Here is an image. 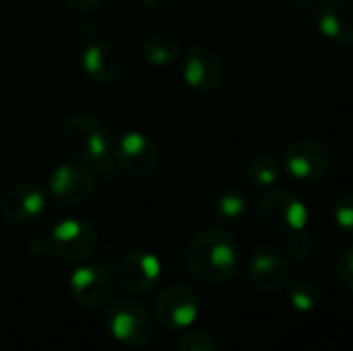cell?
<instances>
[{"mask_svg":"<svg viewBox=\"0 0 353 351\" xmlns=\"http://www.w3.org/2000/svg\"><path fill=\"white\" fill-rule=\"evenodd\" d=\"M184 265L188 273L209 285H219L238 273L240 248L236 238L217 225L203 228L192 234L184 248Z\"/></svg>","mask_w":353,"mask_h":351,"instance_id":"cell-1","label":"cell"},{"mask_svg":"<svg viewBox=\"0 0 353 351\" xmlns=\"http://www.w3.org/2000/svg\"><path fill=\"white\" fill-rule=\"evenodd\" d=\"M60 141L68 155L87 166H105L114 155V139L108 126L91 114H74L60 128Z\"/></svg>","mask_w":353,"mask_h":351,"instance_id":"cell-2","label":"cell"},{"mask_svg":"<svg viewBox=\"0 0 353 351\" xmlns=\"http://www.w3.org/2000/svg\"><path fill=\"white\" fill-rule=\"evenodd\" d=\"M110 335L128 350L145 348L153 337V317L145 304L134 298H118L108 308Z\"/></svg>","mask_w":353,"mask_h":351,"instance_id":"cell-3","label":"cell"},{"mask_svg":"<svg viewBox=\"0 0 353 351\" xmlns=\"http://www.w3.org/2000/svg\"><path fill=\"white\" fill-rule=\"evenodd\" d=\"M259 217L261 221L281 234H292L298 230H306L310 211L306 203L288 188H269L259 201Z\"/></svg>","mask_w":353,"mask_h":351,"instance_id":"cell-4","label":"cell"},{"mask_svg":"<svg viewBox=\"0 0 353 351\" xmlns=\"http://www.w3.org/2000/svg\"><path fill=\"white\" fill-rule=\"evenodd\" d=\"M281 166L292 180L300 184H314L327 176L331 168V153L327 145L316 139H296L285 147Z\"/></svg>","mask_w":353,"mask_h":351,"instance_id":"cell-5","label":"cell"},{"mask_svg":"<svg viewBox=\"0 0 353 351\" xmlns=\"http://www.w3.org/2000/svg\"><path fill=\"white\" fill-rule=\"evenodd\" d=\"M48 246L62 263H83L97 250V232L85 219H64L50 232Z\"/></svg>","mask_w":353,"mask_h":351,"instance_id":"cell-6","label":"cell"},{"mask_svg":"<svg viewBox=\"0 0 353 351\" xmlns=\"http://www.w3.org/2000/svg\"><path fill=\"white\" fill-rule=\"evenodd\" d=\"M52 199L62 207H81L85 205L97 186L91 166L83 161H68L54 168L48 180Z\"/></svg>","mask_w":353,"mask_h":351,"instance_id":"cell-7","label":"cell"},{"mask_svg":"<svg viewBox=\"0 0 353 351\" xmlns=\"http://www.w3.org/2000/svg\"><path fill=\"white\" fill-rule=\"evenodd\" d=\"M225 64L219 52L209 46H192L182 60V79L196 93H213L221 87Z\"/></svg>","mask_w":353,"mask_h":351,"instance_id":"cell-8","label":"cell"},{"mask_svg":"<svg viewBox=\"0 0 353 351\" xmlns=\"http://www.w3.org/2000/svg\"><path fill=\"white\" fill-rule=\"evenodd\" d=\"M199 310H201L199 296L182 283L168 285L157 296L153 306L155 321L168 331H180L190 327L199 319Z\"/></svg>","mask_w":353,"mask_h":351,"instance_id":"cell-9","label":"cell"},{"mask_svg":"<svg viewBox=\"0 0 353 351\" xmlns=\"http://www.w3.org/2000/svg\"><path fill=\"white\" fill-rule=\"evenodd\" d=\"M290 275H292L290 257L279 246L263 244L252 252L248 265V277L261 292L277 294L285 290L290 283Z\"/></svg>","mask_w":353,"mask_h":351,"instance_id":"cell-10","label":"cell"},{"mask_svg":"<svg viewBox=\"0 0 353 351\" xmlns=\"http://www.w3.org/2000/svg\"><path fill=\"white\" fill-rule=\"evenodd\" d=\"M161 277V263L155 254L134 250L124 254L116 263L114 279L116 283L132 296H141L151 292Z\"/></svg>","mask_w":353,"mask_h":351,"instance_id":"cell-11","label":"cell"},{"mask_svg":"<svg viewBox=\"0 0 353 351\" xmlns=\"http://www.w3.org/2000/svg\"><path fill=\"white\" fill-rule=\"evenodd\" d=\"M116 279L97 265H83L74 269L68 279V292L72 300L85 308H103L114 298Z\"/></svg>","mask_w":353,"mask_h":351,"instance_id":"cell-12","label":"cell"},{"mask_svg":"<svg viewBox=\"0 0 353 351\" xmlns=\"http://www.w3.org/2000/svg\"><path fill=\"white\" fill-rule=\"evenodd\" d=\"M112 157L122 172L132 176H147L155 170L159 161V151L147 134L139 130H128L114 141Z\"/></svg>","mask_w":353,"mask_h":351,"instance_id":"cell-13","label":"cell"},{"mask_svg":"<svg viewBox=\"0 0 353 351\" xmlns=\"http://www.w3.org/2000/svg\"><path fill=\"white\" fill-rule=\"evenodd\" d=\"M81 68L93 83L112 85L124 74L126 56L112 41H93L81 54Z\"/></svg>","mask_w":353,"mask_h":351,"instance_id":"cell-14","label":"cell"},{"mask_svg":"<svg viewBox=\"0 0 353 351\" xmlns=\"http://www.w3.org/2000/svg\"><path fill=\"white\" fill-rule=\"evenodd\" d=\"M46 209V194L33 182H19L10 186L0 199V213L10 223H29Z\"/></svg>","mask_w":353,"mask_h":351,"instance_id":"cell-15","label":"cell"},{"mask_svg":"<svg viewBox=\"0 0 353 351\" xmlns=\"http://www.w3.org/2000/svg\"><path fill=\"white\" fill-rule=\"evenodd\" d=\"M312 19L325 39L337 46H353V2L327 0L316 8Z\"/></svg>","mask_w":353,"mask_h":351,"instance_id":"cell-16","label":"cell"},{"mask_svg":"<svg viewBox=\"0 0 353 351\" xmlns=\"http://www.w3.org/2000/svg\"><path fill=\"white\" fill-rule=\"evenodd\" d=\"M141 54H143L145 62H149L153 66H170L172 62H176L180 58L182 43L170 31H155L145 37V41L141 46Z\"/></svg>","mask_w":353,"mask_h":351,"instance_id":"cell-17","label":"cell"},{"mask_svg":"<svg viewBox=\"0 0 353 351\" xmlns=\"http://www.w3.org/2000/svg\"><path fill=\"white\" fill-rule=\"evenodd\" d=\"M281 172H283V166L275 155L259 153L246 166V180L254 188H273L279 182Z\"/></svg>","mask_w":353,"mask_h":351,"instance_id":"cell-18","label":"cell"},{"mask_svg":"<svg viewBox=\"0 0 353 351\" xmlns=\"http://www.w3.org/2000/svg\"><path fill=\"white\" fill-rule=\"evenodd\" d=\"M248 209V201L246 197L236 190V188H228V190H221L219 194H215V199L211 201V211L217 219H223V221H236L240 217H244Z\"/></svg>","mask_w":353,"mask_h":351,"instance_id":"cell-19","label":"cell"},{"mask_svg":"<svg viewBox=\"0 0 353 351\" xmlns=\"http://www.w3.org/2000/svg\"><path fill=\"white\" fill-rule=\"evenodd\" d=\"M288 302L294 306L296 312H302V314H308V312H314L321 302H323V292L316 283L312 281H306V279H300L296 283L290 285L288 290Z\"/></svg>","mask_w":353,"mask_h":351,"instance_id":"cell-20","label":"cell"},{"mask_svg":"<svg viewBox=\"0 0 353 351\" xmlns=\"http://www.w3.org/2000/svg\"><path fill=\"white\" fill-rule=\"evenodd\" d=\"M333 219L345 236H353V192H343L337 197L333 205Z\"/></svg>","mask_w":353,"mask_h":351,"instance_id":"cell-21","label":"cell"},{"mask_svg":"<svg viewBox=\"0 0 353 351\" xmlns=\"http://www.w3.org/2000/svg\"><path fill=\"white\" fill-rule=\"evenodd\" d=\"M285 252L294 261H300V263L308 261L312 257V252H314V242H312V238L304 230L292 232L288 242H285Z\"/></svg>","mask_w":353,"mask_h":351,"instance_id":"cell-22","label":"cell"},{"mask_svg":"<svg viewBox=\"0 0 353 351\" xmlns=\"http://www.w3.org/2000/svg\"><path fill=\"white\" fill-rule=\"evenodd\" d=\"M178 351H219L217 341L205 331H188L180 337Z\"/></svg>","mask_w":353,"mask_h":351,"instance_id":"cell-23","label":"cell"},{"mask_svg":"<svg viewBox=\"0 0 353 351\" xmlns=\"http://www.w3.org/2000/svg\"><path fill=\"white\" fill-rule=\"evenodd\" d=\"M337 277L343 283V288L353 294V244H350L337 261Z\"/></svg>","mask_w":353,"mask_h":351,"instance_id":"cell-24","label":"cell"},{"mask_svg":"<svg viewBox=\"0 0 353 351\" xmlns=\"http://www.w3.org/2000/svg\"><path fill=\"white\" fill-rule=\"evenodd\" d=\"M105 0H64V4L77 12H91L95 8H99Z\"/></svg>","mask_w":353,"mask_h":351,"instance_id":"cell-25","label":"cell"},{"mask_svg":"<svg viewBox=\"0 0 353 351\" xmlns=\"http://www.w3.org/2000/svg\"><path fill=\"white\" fill-rule=\"evenodd\" d=\"M139 2L151 10H163V8H170L176 0H139Z\"/></svg>","mask_w":353,"mask_h":351,"instance_id":"cell-26","label":"cell"},{"mask_svg":"<svg viewBox=\"0 0 353 351\" xmlns=\"http://www.w3.org/2000/svg\"><path fill=\"white\" fill-rule=\"evenodd\" d=\"M288 2L296 8H308V6H314L319 0H288Z\"/></svg>","mask_w":353,"mask_h":351,"instance_id":"cell-27","label":"cell"}]
</instances>
